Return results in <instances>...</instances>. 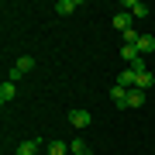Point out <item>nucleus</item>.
<instances>
[{
  "label": "nucleus",
  "mask_w": 155,
  "mask_h": 155,
  "mask_svg": "<svg viewBox=\"0 0 155 155\" xmlns=\"http://www.w3.org/2000/svg\"><path fill=\"white\" fill-rule=\"evenodd\" d=\"M131 69H134V72H148V69H145V55H141L138 62H131Z\"/></svg>",
  "instance_id": "17"
},
{
  "label": "nucleus",
  "mask_w": 155,
  "mask_h": 155,
  "mask_svg": "<svg viewBox=\"0 0 155 155\" xmlns=\"http://www.w3.org/2000/svg\"><path fill=\"white\" fill-rule=\"evenodd\" d=\"M145 97H148V93H145V90H138V86H134V90H127V107H131V110L145 107Z\"/></svg>",
  "instance_id": "5"
},
{
  "label": "nucleus",
  "mask_w": 155,
  "mask_h": 155,
  "mask_svg": "<svg viewBox=\"0 0 155 155\" xmlns=\"http://www.w3.org/2000/svg\"><path fill=\"white\" fill-rule=\"evenodd\" d=\"M14 97H17V86L11 83V79H4V83H0V104L7 107V104H11Z\"/></svg>",
  "instance_id": "7"
},
{
  "label": "nucleus",
  "mask_w": 155,
  "mask_h": 155,
  "mask_svg": "<svg viewBox=\"0 0 155 155\" xmlns=\"http://www.w3.org/2000/svg\"><path fill=\"white\" fill-rule=\"evenodd\" d=\"M69 152H72V155H90V148H86L83 138H72V141H69Z\"/></svg>",
  "instance_id": "13"
},
{
  "label": "nucleus",
  "mask_w": 155,
  "mask_h": 155,
  "mask_svg": "<svg viewBox=\"0 0 155 155\" xmlns=\"http://www.w3.org/2000/svg\"><path fill=\"white\" fill-rule=\"evenodd\" d=\"M124 11L131 14V17H148V4H141V0H124Z\"/></svg>",
  "instance_id": "3"
},
{
  "label": "nucleus",
  "mask_w": 155,
  "mask_h": 155,
  "mask_svg": "<svg viewBox=\"0 0 155 155\" xmlns=\"http://www.w3.org/2000/svg\"><path fill=\"white\" fill-rule=\"evenodd\" d=\"M41 138H28V141H21L17 145V155H41Z\"/></svg>",
  "instance_id": "2"
},
{
  "label": "nucleus",
  "mask_w": 155,
  "mask_h": 155,
  "mask_svg": "<svg viewBox=\"0 0 155 155\" xmlns=\"http://www.w3.org/2000/svg\"><path fill=\"white\" fill-rule=\"evenodd\" d=\"M131 21H134V17L127 14V11H117V14H114V31H121V35L131 31Z\"/></svg>",
  "instance_id": "4"
},
{
  "label": "nucleus",
  "mask_w": 155,
  "mask_h": 155,
  "mask_svg": "<svg viewBox=\"0 0 155 155\" xmlns=\"http://www.w3.org/2000/svg\"><path fill=\"white\" fill-rule=\"evenodd\" d=\"M79 11V0H59L55 4V14L59 17H69V14H76Z\"/></svg>",
  "instance_id": "8"
},
{
  "label": "nucleus",
  "mask_w": 155,
  "mask_h": 155,
  "mask_svg": "<svg viewBox=\"0 0 155 155\" xmlns=\"http://www.w3.org/2000/svg\"><path fill=\"white\" fill-rule=\"evenodd\" d=\"M90 110H83V107H76V110H69V124L76 127V131H83V127H90Z\"/></svg>",
  "instance_id": "1"
},
{
  "label": "nucleus",
  "mask_w": 155,
  "mask_h": 155,
  "mask_svg": "<svg viewBox=\"0 0 155 155\" xmlns=\"http://www.w3.org/2000/svg\"><path fill=\"white\" fill-rule=\"evenodd\" d=\"M134 48H138L141 55H152V52H155V38H152V35H141V38H138V45H134Z\"/></svg>",
  "instance_id": "9"
},
{
  "label": "nucleus",
  "mask_w": 155,
  "mask_h": 155,
  "mask_svg": "<svg viewBox=\"0 0 155 155\" xmlns=\"http://www.w3.org/2000/svg\"><path fill=\"white\" fill-rule=\"evenodd\" d=\"M110 100H114L117 107H127V90H124L121 83H114V90H110Z\"/></svg>",
  "instance_id": "10"
},
{
  "label": "nucleus",
  "mask_w": 155,
  "mask_h": 155,
  "mask_svg": "<svg viewBox=\"0 0 155 155\" xmlns=\"http://www.w3.org/2000/svg\"><path fill=\"white\" fill-rule=\"evenodd\" d=\"M21 76H24V72L17 69V66H11V72H7V79H11V83H17V79H21Z\"/></svg>",
  "instance_id": "16"
},
{
  "label": "nucleus",
  "mask_w": 155,
  "mask_h": 155,
  "mask_svg": "<svg viewBox=\"0 0 155 155\" xmlns=\"http://www.w3.org/2000/svg\"><path fill=\"white\" fill-rule=\"evenodd\" d=\"M14 66L21 69V72H31V69H35V59H31V55H21V59L14 62Z\"/></svg>",
  "instance_id": "15"
},
{
  "label": "nucleus",
  "mask_w": 155,
  "mask_h": 155,
  "mask_svg": "<svg viewBox=\"0 0 155 155\" xmlns=\"http://www.w3.org/2000/svg\"><path fill=\"white\" fill-rule=\"evenodd\" d=\"M134 79H138V72H134L131 66H127V69H121V72H117V83H121L124 90H134Z\"/></svg>",
  "instance_id": "6"
},
{
  "label": "nucleus",
  "mask_w": 155,
  "mask_h": 155,
  "mask_svg": "<svg viewBox=\"0 0 155 155\" xmlns=\"http://www.w3.org/2000/svg\"><path fill=\"white\" fill-rule=\"evenodd\" d=\"M134 86H138V90H152V86H155V76H152V72H138Z\"/></svg>",
  "instance_id": "12"
},
{
  "label": "nucleus",
  "mask_w": 155,
  "mask_h": 155,
  "mask_svg": "<svg viewBox=\"0 0 155 155\" xmlns=\"http://www.w3.org/2000/svg\"><path fill=\"white\" fill-rule=\"evenodd\" d=\"M45 152H48V155H66L69 145H62V141H48V145H45Z\"/></svg>",
  "instance_id": "14"
},
{
  "label": "nucleus",
  "mask_w": 155,
  "mask_h": 155,
  "mask_svg": "<svg viewBox=\"0 0 155 155\" xmlns=\"http://www.w3.org/2000/svg\"><path fill=\"white\" fill-rule=\"evenodd\" d=\"M121 59L127 62V66H131V62H138V59H141V52L134 48V45H121Z\"/></svg>",
  "instance_id": "11"
},
{
  "label": "nucleus",
  "mask_w": 155,
  "mask_h": 155,
  "mask_svg": "<svg viewBox=\"0 0 155 155\" xmlns=\"http://www.w3.org/2000/svg\"><path fill=\"white\" fill-rule=\"evenodd\" d=\"M41 155H48V152H41Z\"/></svg>",
  "instance_id": "18"
}]
</instances>
